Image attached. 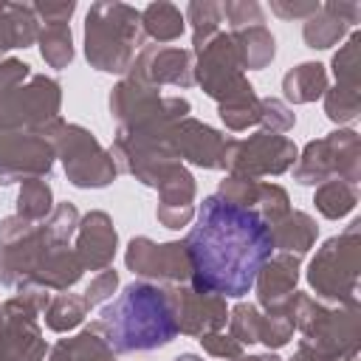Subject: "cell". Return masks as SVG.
<instances>
[{"label":"cell","instance_id":"9a60e30c","mask_svg":"<svg viewBox=\"0 0 361 361\" xmlns=\"http://www.w3.org/2000/svg\"><path fill=\"white\" fill-rule=\"evenodd\" d=\"M231 42H234V51L240 56V65H245V68H265L276 51L274 37L265 25H251V28L234 31Z\"/></svg>","mask_w":361,"mask_h":361},{"label":"cell","instance_id":"2e32d148","mask_svg":"<svg viewBox=\"0 0 361 361\" xmlns=\"http://www.w3.org/2000/svg\"><path fill=\"white\" fill-rule=\"evenodd\" d=\"M183 23L186 17L180 14V8L175 3H149L144 11H141V28L158 39V42H169V39H178L183 34Z\"/></svg>","mask_w":361,"mask_h":361},{"label":"cell","instance_id":"484cf974","mask_svg":"<svg viewBox=\"0 0 361 361\" xmlns=\"http://www.w3.org/2000/svg\"><path fill=\"white\" fill-rule=\"evenodd\" d=\"M73 11H76V3H73V0H62V3H54V0H48V3H34V14H37V20L45 23V25H68V20L73 17Z\"/></svg>","mask_w":361,"mask_h":361},{"label":"cell","instance_id":"d6a6232c","mask_svg":"<svg viewBox=\"0 0 361 361\" xmlns=\"http://www.w3.org/2000/svg\"><path fill=\"white\" fill-rule=\"evenodd\" d=\"M113 288H116V274H113V271H107V274H102V276L90 285V290H87V302H90V305L104 302V299L113 293Z\"/></svg>","mask_w":361,"mask_h":361},{"label":"cell","instance_id":"5b68a950","mask_svg":"<svg viewBox=\"0 0 361 361\" xmlns=\"http://www.w3.org/2000/svg\"><path fill=\"white\" fill-rule=\"evenodd\" d=\"M17 85L0 90V124H20V121H42L51 118L59 107V85L45 76H31L28 87Z\"/></svg>","mask_w":361,"mask_h":361},{"label":"cell","instance_id":"8fae6325","mask_svg":"<svg viewBox=\"0 0 361 361\" xmlns=\"http://www.w3.org/2000/svg\"><path fill=\"white\" fill-rule=\"evenodd\" d=\"M226 319V307L220 302V296L214 293H200V290H189L180 296V319L178 327L186 333H203L212 327H220Z\"/></svg>","mask_w":361,"mask_h":361},{"label":"cell","instance_id":"1f68e13d","mask_svg":"<svg viewBox=\"0 0 361 361\" xmlns=\"http://www.w3.org/2000/svg\"><path fill=\"white\" fill-rule=\"evenodd\" d=\"M259 116H265L274 127H279V130H288L290 127V113L285 110V104H279V102H274V99H268V102H262V113Z\"/></svg>","mask_w":361,"mask_h":361},{"label":"cell","instance_id":"44dd1931","mask_svg":"<svg viewBox=\"0 0 361 361\" xmlns=\"http://www.w3.org/2000/svg\"><path fill=\"white\" fill-rule=\"evenodd\" d=\"M344 34V23L336 20L330 11L319 8L313 17L305 20V42L310 48H327L333 42H338V37Z\"/></svg>","mask_w":361,"mask_h":361},{"label":"cell","instance_id":"7a4b0ae2","mask_svg":"<svg viewBox=\"0 0 361 361\" xmlns=\"http://www.w3.org/2000/svg\"><path fill=\"white\" fill-rule=\"evenodd\" d=\"M93 330L104 333L118 353L164 347L178 333L175 299L164 288L135 282L102 313V322Z\"/></svg>","mask_w":361,"mask_h":361},{"label":"cell","instance_id":"d4e9b609","mask_svg":"<svg viewBox=\"0 0 361 361\" xmlns=\"http://www.w3.org/2000/svg\"><path fill=\"white\" fill-rule=\"evenodd\" d=\"M82 313H85V302H82V299H73V296H65V299H59V302L51 307L48 322H51L54 330H65V327L76 324V322L82 319Z\"/></svg>","mask_w":361,"mask_h":361},{"label":"cell","instance_id":"3957f363","mask_svg":"<svg viewBox=\"0 0 361 361\" xmlns=\"http://www.w3.org/2000/svg\"><path fill=\"white\" fill-rule=\"evenodd\" d=\"M138 45H141L138 8L113 0H102L90 6L85 17V54L93 68L118 73L130 68V59Z\"/></svg>","mask_w":361,"mask_h":361},{"label":"cell","instance_id":"603a6c76","mask_svg":"<svg viewBox=\"0 0 361 361\" xmlns=\"http://www.w3.org/2000/svg\"><path fill=\"white\" fill-rule=\"evenodd\" d=\"M220 11L231 23L234 31H243V28H251V25H262L265 23V11L254 0H226V3H220Z\"/></svg>","mask_w":361,"mask_h":361},{"label":"cell","instance_id":"e575fe53","mask_svg":"<svg viewBox=\"0 0 361 361\" xmlns=\"http://www.w3.org/2000/svg\"><path fill=\"white\" fill-rule=\"evenodd\" d=\"M251 361H276V358H251Z\"/></svg>","mask_w":361,"mask_h":361},{"label":"cell","instance_id":"836d02e7","mask_svg":"<svg viewBox=\"0 0 361 361\" xmlns=\"http://www.w3.org/2000/svg\"><path fill=\"white\" fill-rule=\"evenodd\" d=\"M203 344H206V350L214 353V355H228V358L240 355V344L231 341V338H223V336H206Z\"/></svg>","mask_w":361,"mask_h":361},{"label":"cell","instance_id":"4316f807","mask_svg":"<svg viewBox=\"0 0 361 361\" xmlns=\"http://www.w3.org/2000/svg\"><path fill=\"white\" fill-rule=\"evenodd\" d=\"M319 8H322V3H313V0H299V3H293V0H274L271 3V11L276 17H282V20H307Z\"/></svg>","mask_w":361,"mask_h":361},{"label":"cell","instance_id":"7402d4cb","mask_svg":"<svg viewBox=\"0 0 361 361\" xmlns=\"http://www.w3.org/2000/svg\"><path fill=\"white\" fill-rule=\"evenodd\" d=\"M271 234H274V245L305 251L310 245V240H313V226H310V220L305 214H293V220H288L276 231L271 228Z\"/></svg>","mask_w":361,"mask_h":361},{"label":"cell","instance_id":"f1b7e54d","mask_svg":"<svg viewBox=\"0 0 361 361\" xmlns=\"http://www.w3.org/2000/svg\"><path fill=\"white\" fill-rule=\"evenodd\" d=\"M254 307L240 305L234 310V333L240 336V341H257V319H254Z\"/></svg>","mask_w":361,"mask_h":361},{"label":"cell","instance_id":"ba28073f","mask_svg":"<svg viewBox=\"0 0 361 361\" xmlns=\"http://www.w3.org/2000/svg\"><path fill=\"white\" fill-rule=\"evenodd\" d=\"M133 68L135 82L192 85V54L183 48H144Z\"/></svg>","mask_w":361,"mask_h":361},{"label":"cell","instance_id":"30bf717a","mask_svg":"<svg viewBox=\"0 0 361 361\" xmlns=\"http://www.w3.org/2000/svg\"><path fill=\"white\" fill-rule=\"evenodd\" d=\"M39 37V20L28 3H0V54L25 48Z\"/></svg>","mask_w":361,"mask_h":361},{"label":"cell","instance_id":"4dcf8cb0","mask_svg":"<svg viewBox=\"0 0 361 361\" xmlns=\"http://www.w3.org/2000/svg\"><path fill=\"white\" fill-rule=\"evenodd\" d=\"M322 8L330 11L336 20H341L344 25L347 23H358V14H361V6L358 3H350V0H327Z\"/></svg>","mask_w":361,"mask_h":361},{"label":"cell","instance_id":"6da1fadb","mask_svg":"<svg viewBox=\"0 0 361 361\" xmlns=\"http://www.w3.org/2000/svg\"><path fill=\"white\" fill-rule=\"evenodd\" d=\"M183 248L195 290L245 296L257 285V274L276 245L271 226L257 209L212 195L203 200Z\"/></svg>","mask_w":361,"mask_h":361},{"label":"cell","instance_id":"e0dca14e","mask_svg":"<svg viewBox=\"0 0 361 361\" xmlns=\"http://www.w3.org/2000/svg\"><path fill=\"white\" fill-rule=\"evenodd\" d=\"M257 282H259L262 302L265 305H274L285 290L293 288V282H296V262L293 259H285V257H279L274 262L268 259L262 265V271L257 274Z\"/></svg>","mask_w":361,"mask_h":361},{"label":"cell","instance_id":"f546056e","mask_svg":"<svg viewBox=\"0 0 361 361\" xmlns=\"http://www.w3.org/2000/svg\"><path fill=\"white\" fill-rule=\"evenodd\" d=\"M355 54H358V37H350V42L344 45L341 54H336L333 65H336V76L341 79H350L353 71H355Z\"/></svg>","mask_w":361,"mask_h":361},{"label":"cell","instance_id":"cb8c5ba5","mask_svg":"<svg viewBox=\"0 0 361 361\" xmlns=\"http://www.w3.org/2000/svg\"><path fill=\"white\" fill-rule=\"evenodd\" d=\"M48 203H51V192L45 183L39 180H31L23 186V195H20V214L25 217H42L48 212Z\"/></svg>","mask_w":361,"mask_h":361},{"label":"cell","instance_id":"d6986e66","mask_svg":"<svg viewBox=\"0 0 361 361\" xmlns=\"http://www.w3.org/2000/svg\"><path fill=\"white\" fill-rule=\"evenodd\" d=\"M322 90H324V68L319 62H305L285 76V93L293 102H310Z\"/></svg>","mask_w":361,"mask_h":361},{"label":"cell","instance_id":"d590c367","mask_svg":"<svg viewBox=\"0 0 361 361\" xmlns=\"http://www.w3.org/2000/svg\"><path fill=\"white\" fill-rule=\"evenodd\" d=\"M299 361H302V358H299Z\"/></svg>","mask_w":361,"mask_h":361},{"label":"cell","instance_id":"4fadbf2b","mask_svg":"<svg viewBox=\"0 0 361 361\" xmlns=\"http://www.w3.org/2000/svg\"><path fill=\"white\" fill-rule=\"evenodd\" d=\"M175 138H178V147L180 152L195 161V164H203V166H220V138L214 130L197 124V121H186L175 130Z\"/></svg>","mask_w":361,"mask_h":361},{"label":"cell","instance_id":"7c38bea8","mask_svg":"<svg viewBox=\"0 0 361 361\" xmlns=\"http://www.w3.org/2000/svg\"><path fill=\"white\" fill-rule=\"evenodd\" d=\"M51 155L48 147L31 138H17V141H3L0 144V175L11 178V172H48Z\"/></svg>","mask_w":361,"mask_h":361},{"label":"cell","instance_id":"52a82bcc","mask_svg":"<svg viewBox=\"0 0 361 361\" xmlns=\"http://www.w3.org/2000/svg\"><path fill=\"white\" fill-rule=\"evenodd\" d=\"M130 268L149 276H166V279H186L189 276V257L180 243L169 245H152L149 240H135L127 254Z\"/></svg>","mask_w":361,"mask_h":361},{"label":"cell","instance_id":"ac0fdd59","mask_svg":"<svg viewBox=\"0 0 361 361\" xmlns=\"http://www.w3.org/2000/svg\"><path fill=\"white\" fill-rule=\"evenodd\" d=\"M186 23H192V39H195V51H200L217 31V25L223 23V11H220V3H212V0H192L186 6Z\"/></svg>","mask_w":361,"mask_h":361},{"label":"cell","instance_id":"ffe728a7","mask_svg":"<svg viewBox=\"0 0 361 361\" xmlns=\"http://www.w3.org/2000/svg\"><path fill=\"white\" fill-rule=\"evenodd\" d=\"M39 51L51 68H65L73 59V42L68 25H45L39 31Z\"/></svg>","mask_w":361,"mask_h":361},{"label":"cell","instance_id":"83f0119b","mask_svg":"<svg viewBox=\"0 0 361 361\" xmlns=\"http://www.w3.org/2000/svg\"><path fill=\"white\" fill-rule=\"evenodd\" d=\"M350 203H353V195L344 192V189H338L336 183H333V186H324V189L319 192V206H322V212L330 214V217H338L341 212H347Z\"/></svg>","mask_w":361,"mask_h":361},{"label":"cell","instance_id":"277c9868","mask_svg":"<svg viewBox=\"0 0 361 361\" xmlns=\"http://www.w3.org/2000/svg\"><path fill=\"white\" fill-rule=\"evenodd\" d=\"M197 79L214 99H237L243 93H251V85L240 73V56L234 51L231 34H214L200 51H197Z\"/></svg>","mask_w":361,"mask_h":361},{"label":"cell","instance_id":"5bb4252c","mask_svg":"<svg viewBox=\"0 0 361 361\" xmlns=\"http://www.w3.org/2000/svg\"><path fill=\"white\" fill-rule=\"evenodd\" d=\"M113 245H116V234H113L110 220L104 214H90L85 220L82 240H79V251H82L85 265L102 268L113 257Z\"/></svg>","mask_w":361,"mask_h":361},{"label":"cell","instance_id":"8992f818","mask_svg":"<svg viewBox=\"0 0 361 361\" xmlns=\"http://www.w3.org/2000/svg\"><path fill=\"white\" fill-rule=\"evenodd\" d=\"M62 155L65 169L71 172L73 183L79 186H102L113 178V164L102 155V149L93 144L87 133L79 127H68L62 135Z\"/></svg>","mask_w":361,"mask_h":361},{"label":"cell","instance_id":"9c48e42d","mask_svg":"<svg viewBox=\"0 0 361 361\" xmlns=\"http://www.w3.org/2000/svg\"><path fill=\"white\" fill-rule=\"evenodd\" d=\"M290 158H293V147L285 138L259 133L248 144H234V155L228 161L240 172H282Z\"/></svg>","mask_w":361,"mask_h":361}]
</instances>
